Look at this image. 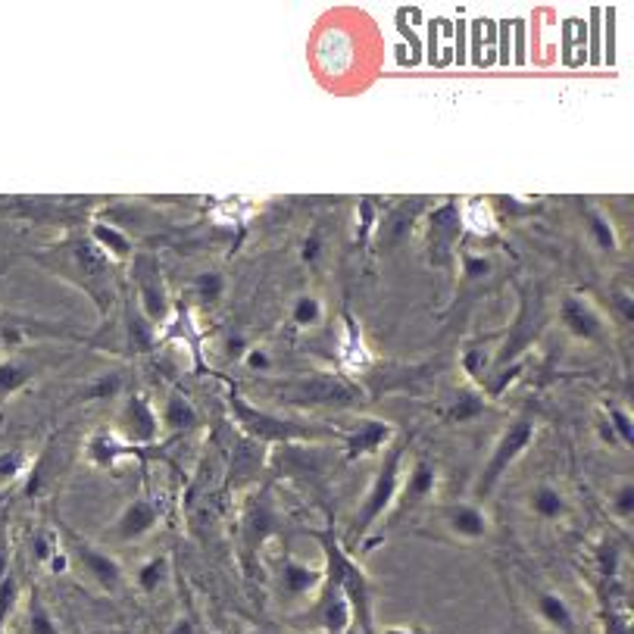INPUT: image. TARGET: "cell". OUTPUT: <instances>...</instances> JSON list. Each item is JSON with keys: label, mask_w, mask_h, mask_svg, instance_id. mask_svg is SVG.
<instances>
[{"label": "cell", "mask_w": 634, "mask_h": 634, "mask_svg": "<svg viewBox=\"0 0 634 634\" xmlns=\"http://www.w3.org/2000/svg\"><path fill=\"white\" fill-rule=\"evenodd\" d=\"M325 553H328V566H332V581L341 588V594L350 606V625L360 634H375V628H372V594H369L366 575L353 566L328 538H325Z\"/></svg>", "instance_id": "cell-1"}, {"label": "cell", "mask_w": 634, "mask_h": 634, "mask_svg": "<svg viewBox=\"0 0 634 634\" xmlns=\"http://www.w3.org/2000/svg\"><path fill=\"white\" fill-rule=\"evenodd\" d=\"M531 438H535V422H531V419H519V422H513L510 428H506V435L497 441L485 472H481V478H478V494H488L497 485L500 475L510 469L522 456V450L531 444Z\"/></svg>", "instance_id": "cell-2"}, {"label": "cell", "mask_w": 634, "mask_h": 634, "mask_svg": "<svg viewBox=\"0 0 634 634\" xmlns=\"http://www.w3.org/2000/svg\"><path fill=\"white\" fill-rule=\"evenodd\" d=\"M397 469H400V447L391 450L385 469L378 472L375 485H372V491L366 497L363 513L357 516V525H353V538H363L366 531L372 528V522L388 510V503L394 500V491H397Z\"/></svg>", "instance_id": "cell-3"}, {"label": "cell", "mask_w": 634, "mask_h": 634, "mask_svg": "<svg viewBox=\"0 0 634 634\" xmlns=\"http://www.w3.org/2000/svg\"><path fill=\"white\" fill-rule=\"evenodd\" d=\"M294 397L300 403H338V407H347V403L353 400V391L338 382V378L332 375H322V378H313V382H303Z\"/></svg>", "instance_id": "cell-4"}, {"label": "cell", "mask_w": 634, "mask_h": 634, "mask_svg": "<svg viewBox=\"0 0 634 634\" xmlns=\"http://www.w3.org/2000/svg\"><path fill=\"white\" fill-rule=\"evenodd\" d=\"M563 322L569 325V332L578 335V338H597L600 335V319L597 313L588 307L585 300H578V297H569L563 303Z\"/></svg>", "instance_id": "cell-5"}, {"label": "cell", "mask_w": 634, "mask_h": 634, "mask_svg": "<svg viewBox=\"0 0 634 634\" xmlns=\"http://www.w3.org/2000/svg\"><path fill=\"white\" fill-rule=\"evenodd\" d=\"M538 616L556 628L560 634H575V616L569 610V603L560 597V594H550V591H541L538 594Z\"/></svg>", "instance_id": "cell-6"}, {"label": "cell", "mask_w": 634, "mask_h": 634, "mask_svg": "<svg viewBox=\"0 0 634 634\" xmlns=\"http://www.w3.org/2000/svg\"><path fill=\"white\" fill-rule=\"evenodd\" d=\"M79 556H82V563H85L88 575H94L97 585H104L107 591L119 588L122 572H119V563H116V560H110L107 553H97L94 547H82Z\"/></svg>", "instance_id": "cell-7"}, {"label": "cell", "mask_w": 634, "mask_h": 634, "mask_svg": "<svg viewBox=\"0 0 634 634\" xmlns=\"http://www.w3.org/2000/svg\"><path fill=\"white\" fill-rule=\"evenodd\" d=\"M232 407L238 410V416L244 419V425L250 431H257V435H263V438H291L294 435V428H288L285 422H278L272 416H263L257 410H250L247 403H241V397H232Z\"/></svg>", "instance_id": "cell-8"}, {"label": "cell", "mask_w": 634, "mask_h": 634, "mask_svg": "<svg viewBox=\"0 0 634 634\" xmlns=\"http://www.w3.org/2000/svg\"><path fill=\"white\" fill-rule=\"evenodd\" d=\"M157 522V506L154 503H147V500H135L129 510L122 513L119 519V538H138L144 535V531Z\"/></svg>", "instance_id": "cell-9"}, {"label": "cell", "mask_w": 634, "mask_h": 634, "mask_svg": "<svg viewBox=\"0 0 634 634\" xmlns=\"http://www.w3.org/2000/svg\"><path fill=\"white\" fill-rule=\"evenodd\" d=\"M450 528L463 538H485L488 535V519L478 506H456L450 513Z\"/></svg>", "instance_id": "cell-10"}, {"label": "cell", "mask_w": 634, "mask_h": 634, "mask_svg": "<svg viewBox=\"0 0 634 634\" xmlns=\"http://www.w3.org/2000/svg\"><path fill=\"white\" fill-rule=\"evenodd\" d=\"M388 435H391V428L382 425V422H366V425H360L357 435L350 438V456H360V453L378 450V447H382V444L388 441Z\"/></svg>", "instance_id": "cell-11"}, {"label": "cell", "mask_w": 634, "mask_h": 634, "mask_svg": "<svg viewBox=\"0 0 634 634\" xmlns=\"http://www.w3.org/2000/svg\"><path fill=\"white\" fill-rule=\"evenodd\" d=\"M322 581V575L319 572H313L310 566H300V563H288L285 566V588H288V594H307V591H313L316 585Z\"/></svg>", "instance_id": "cell-12"}, {"label": "cell", "mask_w": 634, "mask_h": 634, "mask_svg": "<svg viewBox=\"0 0 634 634\" xmlns=\"http://www.w3.org/2000/svg\"><path fill=\"white\" fill-rule=\"evenodd\" d=\"M535 513L544 516V519L563 516V513H566V500H563V494L556 491V488H550V485L538 488V491H535Z\"/></svg>", "instance_id": "cell-13"}, {"label": "cell", "mask_w": 634, "mask_h": 634, "mask_svg": "<svg viewBox=\"0 0 634 634\" xmlns=\"http://www.w3.org/2000/svg\"><path fill=\"white\" fill-rule=\"evenodd\" d=\"M94 238L104 244L113 257H129L132 253V241L125 238L119 228H113V225H94Z\"/></svg>", "instance_id": "cell-14"}, {"label": "cell", "mask_w": 634, "mask_h": 634, "mask_svg": "<svg viewBox=\"0 0 634 634\" xmlns=\"http://www.w3.org/2000/svg\"><path fill=\"white\" fill-rule=\"evenodd\" d=\"M588 228H591L594 241L600 244V250H616V232H613L610 219H606L603 213L588 210Z\"/></svg>", "instance_id": "cell-15"}, {"label": "cell", "mask_w": 634, "mask_h": 634, "mask_svg": "<svg viewBox=\"0 0 634 634\" xmlns=\"http://www.w3.org/2000/svg\"><path fill=\"white\" fill-rule=\"evenodd\" d=\"M431 488H435V469H431L428 463H416L413 475H410V488H407V500H419L425 497Z\"/></svg>", "instance_id": "cell-16"}, {"label": "cell", "mask_w": 634, "mask_h": 634, "mask_svg": "<svg viewBox=\"0 0 634 634\" xmlns=\"http://www.w3.org/2000/svg\"><path fill=\"white\" fill-rule=\"evenodd\" d=\"M129 413H132V431H135V438H144V441L154 438V431H157L154 425H157V419H154V413L147 410V403H144L141 397L132 403Z\"/></svg>", "instance_id": "cell-17"}, {"label": "cell", "mask_w": 634, "mask_h": 634, "mask_svg": "<svg viewBox=\"0 0 634 634\" xmlns=\"http://www.w3.org/2000/svg\"><path fill=\"white\" fill-rule=\"evenodd\" d=\"M166 422H169L172 428H191V425H194V410H191V403L182 400V397H172L169 407H166Z\"/></svg>", "instance_id": "cell-18"}, {"label": "cell", "mask_w": 634, "mask_h": 634, "mask_svg": "<svg viewBox=\"0 0 634 634\" xmlns=\"http://www.w3.org/2000/svg\"><path fill=\"white\" fill-rule=\"evenodd\" d=\"M319 313H322V307H319V300L316 297H300L297 303H294V322L297 325H313V322H319Z\"/></svg>", "instance_id": "cell-19"}, {"label": "cell", "mask_w": 634, "mask_h": 634, "mask_svg": "<svg viewBox=\"0 0 634 634\" xmlns=\"http://www.w3.org/2000/svg\"><path fill=\"white\" fill-rule=\"evenodd\" d=\"M25 378H29V372H25L19 363H0V394L16 391Z\"/></svg>", "instance_id": "cell-20"}, {"label": "cell", "mask_w": 634, "mask_h": 634, "mask_svg": "<svg viewBox=\"0 0 634 634\" xmlns=\"http://www.w3.org/2000/svg\"><path fill=\"white\" fill-rule=\"evenodd\" d=\"M481 410H485V400H481L478 394H463L460 400H456V407L450 410V416H453L456 422H466V419L478 416Z\"/></svg>", "instance_id": "cell-21"}, {"label": "cell", "mask_w": 634, "mask_h": 634, "mask_svg": "<svg viewBox=\"0 0 634 634\" xmlns=\"http://www.w3.org/2000/svg\"><path fill=\"white\" fill-rule=\"evenodd\" d=\"M197 294L200 300H207V303H216L222 297V275L216 272H204L197 278Z\"/></svg>", "instance_id": "cell-22"}, {"label": "cell", "mask_w": 634, "mask_h": 634, "mask_svg": "<svg viewBox=\"0 0 634 634\" xmlns=\"http://www.w3.org/2000/svg\"><path fill=\"white\" fill-rule=\"evenodd\" d=\"M141 297H144V307H147L150 319H160V316L166 313V303H163V291H160V285L144 282V285H141Z\"/></svg>", "instance_id": "cell-23"}, {"label": "cell", "mask_w": 634, "mask_h": 634, "mask_svg": "<svg viewBox=\"0 0 634 634\" xmlns=\"http://www.w3.org/2000/svg\"><path fill=\"white\" fill-rule=\"evenodd\" d=\"M163 569L166 563L163 560H150L141 572H138V585L150 594V591H157L160 588V581H163Z\"/></svg>", "instance_id": "cell-24"}, {"label": "cell", "mask_w": 634, "mask_h": 634, "mask_svg": "<svg viewBox=\"0 0 634 634\" xmlns=\"http://www.w3.org/2000/svg\"><path fill=\"white\" fill-rule=\"evenodd\" d=\"M29 631L32 634H60V628L50 619V613L41 603H32V619H29Z\"/></svg>", "instance_id": "cell-25"}, {"label": "cell", "mask_w": 634, "mask_h": 634, "mask_svg": "<svg viewBox=\"0 0 634 634\" xmlns=\"http://www.w3.org/2000/svg\"><path fill=\"white\" fill-rule=\"evenodd\" d=\"M610 431H619V438H622V444H631L634 441V425H631V416L625 413V410H610Z\"/></svg>", "instance_id": "cell-26"}, {"label": "cell", "mask_w": 634, "mask_h": 634, "mask_svg": "<svg viewBox=\"0 0 634 634\" xmlns=\"http://www.w3.org/2000/svg\"><path fill=\"white\" fill-rule=\"evenodd\" d=\"M13 600H16V581L7 578L4 585H0V628H4V622L13 610Z\"/></svg>", "instance_id": "cell-27"}, {"label": "cell", "mask_w": 634, "mask_h": 634, "mask_svg": "<svg viewBox=\"0 0 634 634\" xmlns=\"http://www.w3.org/2000/svg\"><path fill=\"white\" fill-rule=\"evenodd\" d=\"M19 469H22V453H19V450L0 453V481H7V478L19 475Z\"/></svg>", "instance_id": "cell-28"}, {"label": "cell", "mask_w": 634, "mask_h": 634, "mask_svg": "<svg viewBox=\"0 0 634 634\" xmlns=\"http://www.w3.org/2000/svg\"><path fill=\"white\" fill-rule=\"evenodd\" d=\"M613 506H616L619 516H631V513H634V485H622Z\"/></svg>", "instance_id": "cell-29"}, {"label": "cell", "mask_w": 634, "mask_h": 634, "mask_svg": "<svg viewBox=\"0 0 634 634\" xmlns=\"http://www.w3.org/2000/svg\"><path fill=\"white\" fill-rule=\"evenodd\" d=\"M600 572L603 575H613L616 572V547L613 544L600 550Z\"/></svg>", "instance_id": "cell-30"}, {"label": "cell", "mask_w": 634, "mask_h": 634, "mask_svg": "<svg viewBox=\"0 0 634 634\" xmlns=\"http://www.w3.org/2000/svg\"><path fill=\"white\" fill-rule=\"evenodd\" d=\"M132 341H138V347H147L150 344V325L144 319H135L132 322Z\"/></svg>", "instance_id": "cell-31"}, {"label": "cell", "mask_w": 634, "mask_h": 634, "mask_svg": "<svg viewBox=\"0 0 634 634\" xmlns=\"http://www.w3.org/2000/svg\"><path fill=\"white\" fill-rule=\"evenodd\" d=\"M247 366H250V369H266V366H269V353L260 350V347H253V350L247 353Z\"/></svg>", "instance_id": "cell-32"}, {"label": "cell", "mask_w": 634, "mask_h": 634, "mask_svg": "<svg viewBox=\"0 0 634 634\" xmlns=\"http://www.w3.org/2000/svg\"><path fill=\"white\" fill-rule=\"evenodd\" d=\"M119 388V378H104V382H100L94 391H91V397H107V394H113Z\"/></svg>", "instance_id": "cell-33"}, {"label": "cell", "mask_w": 634, "mask_h": 634, "mask_svg": "<svg viewBox=\"0 0 634 634\" xmlns=\"http://www.w3.org/2000/svg\"><path fill=\"white\" fill-rule=\"evenodd\" d=\"M360 210H363V225H360V241H363L369 235V228H372V204H369V200H363Z\"/></svg>", "instance_id": "cell-34"}, {"label": "cell", "mask_w": 634, "mask_h": 634, "mask_svg": "<svg viewBox=\"0 0 634 634\" xmlns=\"http://www.w3.org/2000/svg\"><path fill=\"white\" fill-rule=\"evenodd\" d=\"M382 634H428V631L422 625H391Z\"/></svg>", "instance_id": "cell-35"}, {"label": "cell", "mask_w": 634, "mask_h": 634, "mask_svg": "<svg viewBox=\"0 0 634 634\" xmlns=\"http://www.w3.org/2000/svg\"><path fill=\"white\" fill-rule=\"evenodd\" d=\"M319 257V235L307 238V244H303V260H316Z\"/></svg>", "instance_id": "cell-36"}, {"label": "cell", "mask_w": 634, "mask_h": 634, "mask_svg": "<svg viewBox=\"0 0 634 634\" xmlns=\"http://www.w3.org/2000/svg\"><path fill=\"white\" fill-rule=\"evenodd\" d=\"M488 269V260H466V275H485Z\"/></svg>", "instance_id": "cell-37"}, {"label": "cell", "mask_w": 634, "mask_h": 634, "mask_svg": "<svg viewBox=\"0 0 634 634\" xmlns=\"http://www.w3.org/2000/svg\"><path fill=\"white\" fill-rule=\"evenodd\" d=\"M50 569H54V572H63V569H66V556H60V553L50 556Z\"/></svg>", "instance_id": "cell-38"}, {"label": "cell", "mask_w": 634, "mask_h": 634, "mask_svg": "<svg viewBox=\"0 0 634 634\" xmlns=\"http://www.w3.org/2000/svg\"><path fill=\"white\" fill-rule=\"evenodd\" d=\"M478 366H481V353H469V357H466V369L469 372H478Z\"/></svg>", "instance_id": "cell-39"}, {"label": "cell", "mask_w": 634, "mask_h": 634, "mask_svg": "<svg viewBox=\"0 0 634 634\" xmlns=\"http://www.w3.org/2000/svg\"><path fill=\"white\" fill-rule=\"evenodd\" d=\"M175 634H191V622H188V619H182L179 625H175Z\"/></svg>", "instance_id": "cell-40"}, {"label": "cell", "mask_w": 634, "mask_h": 634, "mask_svg": "<svg viewBox=\"0 0 634 634\" xmlns=\"http://www.w3.org/2000/svg\"><path fill=\"white\" fill-rule=\"evenodd\" d=\"M344 634H360V631H357V628H353V625H350V628H347Z\"/></svg>", "instance_id": "cell-41"}]
</instances>
